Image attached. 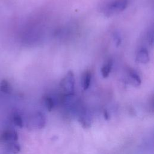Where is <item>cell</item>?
<instances>
[{
    "mask_svg": "<svg viewBox=\"0 0 154 154\" xmlns=\"http://www.w3.org/2000/svg\"><path fill=\"white\" fill-rule=\"evenodd\" d=\"M128 0H111L103 7L106 16H111L123 11L128 6Z\"/></svg>",
    "mask_w": 154,
    "mask_h": 154,
    "instance_id": "1",
    "label": "cell"
},
{
    "mask_svg": "<svg viewBox=\"0 0 154 154\" xmlns=\"http://www.w3.org/2000/svg\"><path fill=\"white\" fill-rule=\"evenodd\" d=\"M75 76L73 72L69 71L60 82V87L66 95H72L75 89Z\"/></svg>",
    "mask_w": 154,
    "mask_h": 154,
    "instance_id": "2",
    "label": "cell"
},
{
    "mask_svg": "<svg viewBox=\"0 0 154 154\" xmlns=\"http://www.w3.org/2000/svg\"><path fill=\"white\" fill-rule=\"evenodd\" d=\"M46 124V119L41 112L34 113L29 117L27 122V128L28 129H42Z\"/></svg>",
    "mask_w": 154,
    "mask_h": 154,
    "instance_id": "3",
    "label": "cell"
},
{
    "mask_svg": "<svg viewBox=\"0 0 154 154\" xmlns=\"http://www.w3.org/2000/svg\"><path fill=\"white\" fill-rule=\"evenodd\" d=\"M17 140L18 134L14 130H6L4 131L0 135V142L4 144L11 141H17Z\"/></svg>",
    "mask_w": 154,
    "mask_h": 154,
    "instance_id": "4",
    "label": "cell"
},
{
    "mask_svg": "<svg viewBox=\"0 0 154 154\" xmlns=\"http://www.w3.org/2000/svg\"><path fill=\"white\" fill-rule=\"evenodd\" d=\"M128 79L129 82L134 86L137 87L141 84V80L139 75L134 70L129 69L128 72Z\"/></svg>",
    "mask_w": 154,
    "mask_h": 154,
    "instance_id": "5",
    "label": "cell"
},
{
    "mask_svg": "<svg viewBox=\"0 0 154 154\" xmlns=\"http://www.w3.org/2000/svg\"><path fill=\"white\" fill-rule=\"evenodd\" d=\"M136 60L140 63H147L150 61V57L148 51L146 48H141L137 54Z\"/></svg>",
    "mask_w": 154,
    "mask_h": 154,
    "instance_id": "6",
    "label": "cell"
},
{
    "mask_svg": "<svg viewBox=\"0 0 154 154\" xmlns=\"http://www.w3.org/2000/svg\"><path fill=\"white\" fill-rule=\"evenodd\" d=\"M91 80V73L90 71H85L81 78V85L84 90H87L90 85Z\"/></svg>",
    "mask_w": 154,
    "mask_h": 154,
    "instance_id": "7",
    "label": "cell"
},
{
    "mask_svg": "<svg viewBox=\"0 0 154 154\" xmlns=\"http://www.w3.org/2000/svg\"><path fill=\"white\" fill-rule=\"evenodd\" d=\"M5 149L13 154H17L20 151V146L17 141H11L5 143Z\"/></svg>",
    "mask_w": 154,
    "mask_h": 154,
    "instance_id": "8",
    "label": "cell"
},
{
    "mask_svg": "<svg viewBox=\"0 0 154 154\" xmlns=\"http://www.w3.org/2000/svg\"><path fill=\"white\" fill-rule=\"evenodd\" d=\"M112 66V62L111 60H108L101 67L100 72L103 78H106L109 76L111 70Z\"/></svg>",
    "mask_w": 154,
    "mask_h": 154,
    "instance_id": "9",
    "label": "cell"
},
{
    "mask_svg": "<svg viewBox=\"0 0 154 154\" xmlns=\"http://www.w3.org/2000/svg\"><path fill=\"white\" fill-rule=\"evenodd\" d=\"M0 90L4 93H10L12 90L11 86L10 84L5 79L1 81L0 84Z\"/></svg>",
    "mask_w": 154,
    "mask_h": 154,
    "instance_id": "10",
    "label": "cell"
},
{
    "mask_svg": "<svg viewBox=\"0 0 154 154\" xmlns=\"http://www.w3.org/2000/svg\"><path fill=\"white\" fill-rule=\"evenodd\" d=\"M44 101H45V106L48 109V111H51L54 107V102L52 98L50 96H46L45 98Z\"/></svg>",
    "mask_w": 154,
    "mask_h": 154,
    "instance_id": "11",
    "label": "cell"
},
{
    "mask_svg": "<svg viewBox=\"0 0 154 154\" xmlns=\"http://www.w3.org/2000/svg\"><path fill=\"white\" fill-rule=\"evenodd\" d=\"M13 122L14 125L19 128H22L23 126V122L22 118L18 114H14L13 116Z\"/></svg>",
    "mask_w": 154,
    "mask_h": 154,
    "instance_id": "12",
    "label": "cell"
},
{
    "mask_svg": "<svg viewBox=\"0 0 154 154\" xmlns=\"http://www.w3.org/2000/svg\"><path fill=\"white\" fill-rule=\"evenodd\" d=\"M104 117H105V119H108L109 116H108V112H107L106 111H104Z\"/></svg>",
    "mask_w": 154,
    "mask_h": 154,
    "instance_id": "13",
    "label": "cell"
}]
</instances>
